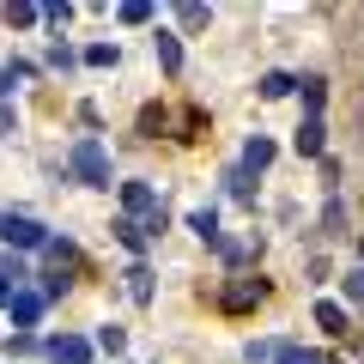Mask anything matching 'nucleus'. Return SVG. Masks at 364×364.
Masks as SVG:
<instances>
[{"instance_id":"5","label":"nucleus","mask_w":364,"mask_h":364,"mask_svg":"<svg viewBox=\"0 0 364 364\" xmlns=\"http://www.w3.org/2000/svg\"><path fill=\"white\" fill-rule=\"evenodd\" d=\"M49 358L55 364H91V340L85 334H55L49 340Z\"/></svg>"},{"instance_id":"16","label":"nucleus","mask_w":364,"mask_h":364,"mask_svg":"<svg viewBox=\"0 0 364 364\" xmlns=\"http://www.w3.org/2000/svg\"><path fill=\"white\" fill-rule=\"evenodd\" d=\"M273 364H328V358H322V352H304V346H279Z\"/></svg>"},{"instance_id":"15","label":"nucleus","mask_w":364,"mask_h":364,"mask_svg":"<svg viewBox=\"0 0 364 364\" xmlns=\"http://www.w3.org/2000/svg\"><path fill=\"white\" fill-rule=\"evenodd\" d=\"M243 358H249V364H273V358H279V340H249Z\"/></svg>"},{"instance_id":"8","label":"nucleus","mask_w":364,"mask_h":364,"mask_svg":"<svg viewBox=\"0 0 364 364\" xmlns=\"http://www.w3.org/2000/svg\"><path fill=\"white\" fill-rule=\"evenodd\" d=\"M188 231L207 237V243H219V213H213V207H195V213H188Z\"/></svg>"},{"instance_id":"22","label":"nucleus","mask_w":364,"mask_h":364,"mask_svg":"<svg viewBox=\"0 0 364 364\" xmlns=\"http://www.w3.org/2000/svg\"><path fill=\"white\" fill-rule=\"evenodd\" d=\"M200 128H207V109H182V140H195Z\"/></svg>"},{"instance_id":"21","label":"nucleus","mask_w":364,"mask_h":364,"mask_svg":"<svg viewBox=\"0 0 364 364\" xmlns=\"http://www.w3.org/2000/svg\"><path fill=\"white\" fill-rule=\"evenodd\" d=\"M85 61H91V67H116V43H91Z\"/></svg>"},{"instance_id":"17","label":"nucleus","mask_w":364,"mask_h":364,"mask_svg":"<svg viewBox=\"0 0 364 364\" xmlns=\"http://www.w3.org/2000/svg\"><path fill=\"white\" fill-rule=\"evenodd\" d=\"M176 18H182L188 31H200V25H207V6H200V0H182V6H176Z\"/></svg>"},{"instance_id":"27","label":"nucleus","mask_w":364,"mask_h":364,"mask_svg":"<svg viewBox=\"0 0 364 364\" xmlns=\"http://www.w3.org/2000/svg\"><path fill=\"white\" fill-rule=\"evenodd\" d=\"M13 291H18V286L6 279V273H0V304H13Z\"/></svg>"},{"instance_id":"3","label":"nucleus","mask_w":364,"mask_h":364,"mask_svg":"<svg viewBox=\"0 0 364 364\" xmlns=\"http://www.w3.org/2000/svg\"><path fill=\"white\" fill-rule=\"evenodd\" d=\"M0 243L6 249H43L49 231H43L37 219H25V213H0Z\"/></svg>"},{"instance_id":"18","label":"nucleus","mask_w":364,"mask_h":364,"mask_svg":"<svg viewBox=\"0 0 364 364\" xmlns=\"http://www.w3.org/2000/svg\"><path fill=\"white\" fill-rule=\"evenodd\" d=\"M322 225H328V237H346V207H340V200H328Z\"/></svg>"},{"instance_id":"7","label":"nucleus","mask_w":364,"mask_h":364,"mask_svg":"<svg viewBox=\"0 0 364 364\" xmlns=\"http://www.w3.org/2000/svg\"><path fill=\"white\" fill-rule=\"evenodd\" d=\"M322 134H328L322 116H310V122L298 128V152H304V158H322Z\"/></svg>"},{"instance_id":"26","label":"nucleus","mask_w":364,"mask_h":364,"mask_svg":"<svg viewBox=\"0 0 364 364\" xmlns=\"http://www.w3.org/2000/svg\"><path fill=\"white\" fill-rule=\"evenodd\" d=\"M346 298H352V304H364V267H352V273H346Z\"/></svg>"},{"instance_id":"25","label":"nucleus","mask_w":364,"mask_h":364,"mask_svg":"<svg viewBox=\"0 0 364 364\" xmlns=\"http://www.w3.org/2000/svg\"><path fill=\"white\" fill-rule=\"evenodd\" d=\"M73 61H79V55L67 49V43H55V49H49V67H61V73H67V67H73Z\"/></svg>"},{"instance_id":"13","label":"nucleus","mask_w":364,"mask_h":364,"mask_svg":"<svg viewBox=\"0 0 364 364\" xmlns=\"http://www.w3.org/2000/svg\"><path fill=\"white\" fill-rule=\"evenodd\" d=\"M164 128H170V116H164L158 104H146V109H140V134L152 140V134H164Z\"/></svg>"},{"instance_id":"4","label":"nucleus","mask_w":364,"mask_h":364,"mask_svg":"<svg viewBox=\"0 0 364 364\" xmlns=\"http://www.w3.org/2000/svg\"><path fill=\"white\" fill-rule=\"evenodd\" d=\"M261 298H267V286H261V279H249V273H243V279H231V286L219 291V304H225V310H231V316H243V310H255Z\"/></svg>"},{"instance_id":"1","label":"nucleus","mask_w":364,"mask_h":364,"mask_svg":"<svg viewBox=\"0 0 364 364\" xmlns=\"http://www.w3.org/2000/svg\"><path fill=\"white\" fill-rule=\"evenodd\" d=\"M122 207H128V219L140 225L146 237H152V231H164V200H158V188H152V182H122Z\"/></svg>"},{"instance_id":"10","label":"nucleus","mask_w":364,"mask_h":364,"mask_svg":"<svg viewBox=\"0 0 364 364\" xmlns=\"http://www.w3.org/2000/svg\"><path fill=\"white\" fill-rule=\"evenodd\" d=\"M267 164H273V140H261V134H255V140L243 146V170H267Z\"/></svg>"},{"instance_id":"24","label":"nucleus","mask_w":364,"mask_h":364,"mask_svg":"<svg viewBox=\"0 0 364 364\" xmlns=\"http://www.w3.org/2000/svg\"><path fill=\"white\" fill-rule=\"evenodd\" d=\"M97 346H104V352H122V346H128V334H122V328H97Z\"/></svg>"},{"instance_id":"20","label":"nucleus","mask_w":364,"mask_h":364,"mask_svg":"<svg viewBox=\"0 0 364 364\" xmlns=\"http://www.w3.org/2000/svg\"><path fill=\"white\" fill-rule=\"evenodd\" d=\"M122 18H128V25H146V18H152V0H122Z\"/></svg>"},{"instance_id":"9","label":"nucleus","mask_w":364,"mask_h":364,"mask_svg":"<svg viewBox=\"0 0 364 364\" xmlns=\"http://www.w3.org/2000/svg\"><path fill=\"white\" fill-rule=\"evenodd\" d=\"M152 43H158V67H164V73H176V67H182V43L170 37V31H158Z\"/></svg>"},{"instance_id":"2","label":"nucleus","mask_w":364,"mask_h":364,"mask_svg":"<svg viewBox=\"0 0 364 364\" xmlns=\"http://www.w3.org/2000/svg\"><path fill=\"white\" fill-rule=\"evenodd\" d=\"M67 164H73V176L85 182V188H109V152L91 140V134L73 146V158H67Z\"/></svg>"},{"instance_id":"6","label":"nucleus","mask_w":364,"mask_h":364,"mask_svg":"<svg viewBox=\"0 0 364 364\" xmlns=\"http://www.w3.org/2000/svg\"><path fill=\"white\" fill-rule=\"evenodd\" d=\"M43 304H49L43 291H25V286H18V291H13V304H6V316H13L18 328H31V322L43 316Z\"/></svg>"},{"instance_id":"23","label":"nucleus","mask_w":364,"mask_h":364,"mask_svg":"<svg viewBox=\"0 0 364 364\" xmlns=\"http://www.w3.org/2000/svg\"><path fill=\"white\" fill-rule=\"evenodd\" d=\"M298 85H304V104H310V116H316V109H322V79L310 73V79H298Z\"/></svg>"},{"instance_id":"14","label":"nucleus","mask_w":364,"mask_h":364,"mask_svg":"<svg viewBox=\"0 0 364 364\" xmlns=\"http://www.w3.org/2000/svg\"><path fill=\"white\" fill-rule=\"evenodd\" d=\"M291 85H298L291 73H261V97H286Z\"/></svg>"},{"instance_id":"12","label":"nucleus","mask_w":364,"mask_h":364,"mask_svg":"<svg viewBox=\"0 0 364 364\" xmlns=\"http://www.w3.org/2000/svg\"><path fill=\"white\" fill-rule=\"evenodd\" d=\"M128 298L134 304H152V273H146V267H128Z\"/></svg>"},{"instance_id":"19","label":"nucleus","mask_w":364,"mask_h":364,"mask_svg":"<svg viewBox=\"0 0 364 364\" xmlns=\"http://www.w3.org/2000/svg\"><path fill=\"white\" fill-rule=\"evenodd\" d=\"M116 237H122V243H128V249H146V231H140V225H134V219H116Z\"/></svg>"},{"instance_id":"11","label":"nucleus","mask_w":364,"mask_h":364,"mask_svg":"<svg viewBox=\"0 0 364 364\" xmlns=\"http://www.w3.org/2000/svg\"><path fill=\"white\" fill-rule=\"evenodd\" d=\"M316 328H328V334H352V328H346V310H340V304H316Z\"/></svg>"}]
</instances>
